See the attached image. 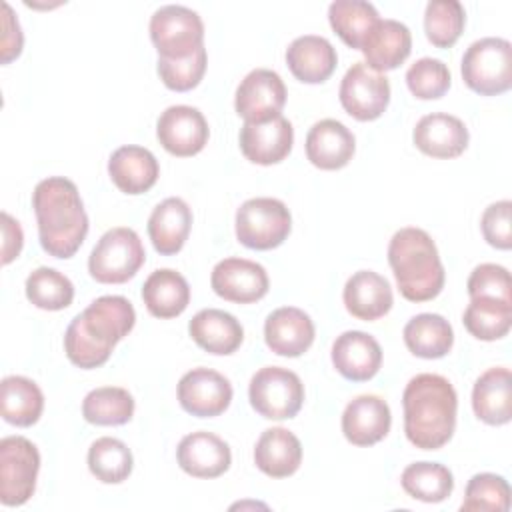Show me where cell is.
Returning a JSON list of instances; mask_svg holds the SVG:
<instances>
[{"label": "cell", "mask_w": 512, "mask_h": 512, "mask_svg": "<svg viewBox=\"0 0 512 512\" xmlns=\"http://www.w3.org/2000/svg\"><path fill=\"white\" fill-rule=\"evenodd\" d=\"M134 324L136 312L128 298L100 296L68 324L64 352L78 368H98L108 362L114 346L128 336Z\"/></svg>", "instance_id": "1"}, {"label": "cell", "mask_w": 512, "mask_h": 512, "mask_svg": "<svg viewBox=\"0 0 512 512\" xmlns=\"http://www.w3.org/2000/svg\"><path fill=\"white\" fill-rule=\"evenodd\" d=\"M38 238L54 258H72L88 234V216L76 184L64 176L40 180L32 192Z\"/></svg>", "instance_id": "2"}, {"label": "cell", "mask_w": 512, "mask_h": 512, "mask_svg": "<svg viewBox=\"0 0 512 512\" xmlns=\"http://www.w3.org/2000/svg\"><path fill=\"white\" fill-rule=\"evenodd\" d=\"M404 432L420 450H438L454 434L458 396L448 378L416 374L404 388Z\"/></svg>", "instance_id": "3"}, {"label": "cell", "mask_w": 512, "mask_h": 512, "mask_svg": "<svg viewBox=\"0 0 512 512\" xmlns=\"http://www.w3.org/2000/svg\"><path fill=\"white\" fill-rule=\"evenodd\" d=\"M388 264L400 294L410 302H428L444 288V266L430 234L406 226L394 232L388 244Z\"/></svg>", "instance_id": "4"}, {"label": "cell", "mask_w": 512, "mask_h": 512, "mask_svg": "<svg viewBox=\"0 0 512 512\" xmlns=\"http://www.w3.org/2000/svg\"><path fill=\"white\" fill-rule=\"evenodd\" d=\"M462 78L480 96H496L512 86V44L506 38H480L462 56Z\"/></svg>", "instance_id": "5"}, {"label": "cell", "mask_w": 512, "mask_h": 512, "mask_svg": "<svg viewBox=\"0 0 512 512\" xmlns=\"http://www.w3.org/2000/svg\"><path fill=\"white\" fill-rule=\"evenodd\" d=\"M146 260L140 236L126 226L110 228L100 236L88 258V272L96 282L122 284L136 276Z\"/></svg>", "instance_id": "6"}, {"label": "cell", "mask_w": 512, "mask_h": 512, "mask_svg": "<svg viewBox=\"0 0 512 512\" xmlns=\"http://www.w3.org/2000/svg\"><path fill=\"white\" fill-rule=\"evenodd\" d=\"M292 228V216L278 198H250L236 210V238L252 250H272L280 246Z\"/></svg>", "instance_id": "7"}, {"label": "cell", "mask_w": 512, "mask_h": 512, "mask_svg": "<svg viewBox=\"0 0 512 512\" xmlns=\"http://www.w3.org/2000/svg\"><path fill=\"white\" fill-rule=\"evenodd\" d=\"M252 408L268 420L294 418L304 404V384L300 376L282 366L260 368L248 386Z\"/></svg>", "instance_id": "8"}, {"label": "cell", "mask_w": 512, "mask_h": 512, "mask_svg": "<svg viewBox=\"0 0 512 512\" xmlns=\"http://www.w3.org/2000/svg\"><path fill=\"white\" fill-rule=\"evenodd\" d=\"M150 40L158 50V58H186L204 46L202 18L180 4L160 6L150 18Z\"/></svg>", "instance_id": "9"}, {"label": "cell", "mask_w": 512, "mask_h": 512, "mask_svg": "<svg viewBox=\"0 0 512 512\" xmlns=\"http://www.w3.org/2000/svg\"><path fill=\"white\" fill-rule=\"evenodd\" d=\"M40 470V452L24 436L0 440V502L4 506L26 504L34 490Z\"/></svg>", "instance_id": "10"}, {"label": "cell", "mask_w": 512, "mask_h": 512, "mask_svg": "<svg viewBox=\"0 0 512 512\" xmlns=\"http://www.w3.org/2000/svg\"><path fill=\"white\" fill-rule=\"evenodd\" d=\"M342 108L360 122L376 120L390 104V82L364 62L352 64L340 82Z\"/></svg>", "instance_id": "11"}, {"label": "cell", "mask_w": 512, "mask_h": 512, "mask_svg": "<svg viewBox=\"0 0 512 512\" xmlns=\"http://www.w3.org/2000/svg\"><path fill=\"white\" fill-rule=\"evenodd\" d=\"M286 104V86L278 72L256 68L236 88L234 108L244 122H266L280 116Z\"/></svg>", "instance_id": "12"}, {"label": "cell", "mask_w": 512, "mask_h": 512, "mask_svg": "<svg viewBox=\"0 0 512 512\" xmlns=\"http://www.w3.org/2000/svg\"><path fill=\"white\" fill-rule=\"evenodd\" d=\"M156 136L166 152L186 158L198 154L206 146L210 128L198 108L176 104L168 106L160 114L156 122Z\"/></svg>", "instance_id": "13"}, {"label": "cell", "mask_w": 512, "mask_h": 512, "mask_svg": "<svg viewBox=\"0 0 512 512\" xmlns=\"http://www.w3.org/2000/svg\"><path fill=\"white\" fill-rule=\"evenodd\" d=\"M180 406L198 418L220 416L232 402V384L210 368H192L178 382Z\"/></svg>", "instance_id": "14"}, {"label": "cell", "mask_w": 512, "mask_h": 512, "mask_svg": "<svg viewBox=\"0 0 512 512\" xmlns=\"http://www.w3.org/2000/svg\"><path fill=\"white\" fill-rule=\"evenodd\" d=\"M210 284L220 298L236 304L258 302L270 286L264 266L246 258L220 260L212 270Z\"/></svg>", "instance_id": "15"}, {"label": "cell", "mask_w": 512, "mask_h": 512, "mask_svg": "<svg viewBox=\"0 0 512 512\" xmlns=\"http://www.w3.org/2000/svg\"><path fill=\"white\" fill-rule=\"evenodd\" d=\"M292 144L294 128L282 114L266 122H244L240 128L242 154L260 166L282 162L290 154Z\"/></svg>", "instance_id": "16"}, {"label": "cell", "mask_w": 512, "mask_h": 512, "mask_svg": "<svg viewBox=\"0 0 512 512\" xmlns=\"http://www.w3.org/2000/svg\"><path fill=\"white\" fill-rule=\"evenodd\" d=\"M392 414L386 400L376 394H360L342 412V432L354 446H372L390 432Z\"/></svg>", "instance_id": "17"}, {"label": "cell", "mask_w": 512, "mask_h": 512, "mask_svg": "<svg viewBox=\"0 0 512 512\" xmlns=\"http://www.w3.org/2000/svg\"><path fill=\"white\" fill-rule=\"evenodd\" d=\"M412 140L422 154L448 160L466 150L470 136L460 118L446 112H432L416 122Z\"/></svg>", "instance_id": "18"}, {"label": "cell", "mask_w": 512, "mask_h": 512, "mask_svg": "<svg viewBox=\"0 0 512 512\" xmlns=\"http://www.w3.org/2000/svg\"><path fill=\"white\" fill-rule=\"evenodd\" d=\"M332 364L346 380L366 382L374 378L382 366V348L374 336L348 330L332 344Z\"/></svg>", "instance_id": "19"}, {"label": "cell", "mask_w": 512, "mask_h": 512, "mask_svg": "<svg viewBox=\"0 0 512 512\" xmlns=\"http://www.w3.org/2000/svg\"><path fill=\"white\" fill-rule=\"evenodd\" d=\"M176 458L180 468L194 478H218L232 464L230 446L206 430L186 434L176 448Z\"/></svg>", "instance_id": "20"}, {"label": "cell", "mask_w": 512, "mask_h": 512, "mask_svg": "<svg viewBox=\"0 0 512 512\" xmlns=\"http://www.w3.org/2000/svg\"><path fill=\"white\" fill-rule=\"evenodd\" d=\"M264 340L274 354L296 358L312 346L314 322L300 308H276L272 314H268L264 322Z\"/></svg>", "instance_id": "21"}, {"label": "cell", "mask_w": 512, "mask_h": 512, "mask_svg": "<svg viewBox=\"0 0 512 512\" xmlns=\"http://www.w3.org/2000/svg\"><path fill=\"white\" fill-rule=\"evenodd\" d=\"M356 150L354 134L338 120L316 122L306 136V156L320 170L344 168Z\"/></svg>", "instance_id": "22"}, {"label": "cell", "mask_w": 512, "mask_h": 512, "mask_svg": "<svg viewBox=\"0 0 512 512\" xmlns=\"http://www.w3.org/2000/svg\"><path fill=\"white\" fill-rule=\"evenodd\" d=\"M346 310L364 322H372L390 312L394 304L390 282L372 270L354 272L344 284Z\"/></svg>", "instance_id": "23"}, {"label": "cell", "mask_w": 512, "mask_h": 512, "mask_svg": "<svg viewBox=\"0 0 512 512\" xmlns=\"http://www.w3.org/2000/svg\"><path fill=\"white\" fill-rule=\"evenodd\" d=\"M108 174L120 192L136 196L148 192L156 184L160 166L148 148L128 144L112 152L108 160Z\"/></svg>", "instance_id": "24"}, {"label": "cell", "mask_w": 512, "mask_h": 512, "mask_svg": "<svg viewBox=\"0 0 512 512\" xmlns=\"http://www.w3.org/2000/svg\"><path fill=\"white\" fill-rule=\"evenodd\" d=\"M360 50L366 58L364 64L382 74L398 68L410 56L412 34L406 24L384 18L376 22Z\"/></svg>", "instance_id": "25"}, {"label": "cell", "mask_w": 512, "mask_h": 512, "mask_svg": "<svg viewBox=\"0 0 512 512\" xmlns=\"http://www.w3.org/2000/svg\"><path fill=\"white\" fill-rule=\"evenodd\" d=\"M286 64L292 76L304 84H320L328 80L338 64L334 46L316 34H304L286 48Z\"/></svg>", "instance_id": "26"}, {"label": "cell", "mask_w": 512, "mask_h": 512, "mask_svg": "<svg viewBox=\"0 0 512 512\" xmlns=\"http://www.w3.org/2000/svg\"><path fill=\"white\" fill-rule=\"evenodd\" d=\"M472 408L478 420L490 426L508 424L512 418V376L504 366L488 368L472 388Z\"/></svg>", "instance_id": "27"}, {"label": "cell", "mask_w": 512, "mask_h": 512, "mask_svg": "<svg viewBox=\"0 0 512 512\" xmlns=\"http://www.w3.org/2000/svg\"><path fill=\"white\" fill-rule=\"evenodd\" d=\"M192 226V210L182 198L162 200L148 218V236L152 246L162 256H172L182 250Z\"/></svg>", "instance_id": "28"}, {"label": "cell", "mask_w": 512, "mask_h": 512, "mask_svg": "<svg viewBox=\"0 0 512 512\" xmlns=\"http://www.w3.org/2000/svg\"><path fill=\"white\" fill-rule=\"evenodd\" d=\"M188 332L202 350L218 356L236 352L244 340V330L236 316L218 308H204L194 314Z\"/></svg>", "instance_id": "29"}, {"label": "cell", "mask_w": 512, "mask_h": 512, "mask_svg": "<svg viewBox=\"0 0 512 512\" xmlns=\"http://www.w3.org/2000/svg\"><path fill=\"white\" fill-rule=\"evenodd\" d=\"M254 462L270 478L292 476L302 462V444L296 434L282 426L268 428L254 446Z\"/></svg>", "instance_id": "30"}, {"label": "cell", "mask_w": 512, "mask_h": 512, "mask_svg": "<svg viewBox=\"0 0 512 512\" xmlns=\"http://www.w3.org/2000/svg\"><path fill=\"white\" fill-rule=\"evenodd\" d=\"M142 300L152 316L162 320L176 318L190 304V286L180 272L160 268L146 278L142 286Z\"/></svg>", "instance_id": "31"}, {"label": "cell", "mask_w": 512, "mask_h": 512, "mask_svg": "<svg viewBox=\"0 0 512 512\" xmlns=\"http://www.w3.org/2000/svg\"><path fill=\"white\" fill-rule=\"evenodd\" d=\"M402 336L406 348L414 356L426 360L446 356L454 344V330L450 322L444 316L432 312L416 314L414 318H410L404 326Z\"/></svg>", "instance_id": "32"}, {"label": "cell", "mask_w": 512, "mask_h": 512, "mask_svg": "<svg viewBox=\"0 0 512 512\" xmlns=\"http://www.w3.org/2000/svg\"><path fill=\"white\" fill-rule=\"evenodd\" d=\"M44 410V394L26 376H6L0 384V412L8 424L32 426Z\"/></svg>", "instance_id": "33"}, {"label": "cell", "mask_w": 512, "mask_h": 512, "mask_svg": "<svg viewBox=\"0 0 512 512\" xmlns=\"http://www.w3.org/2000/svg\"><path fill=\"white\" fill-rule=\"evenodd\" d=\"M328 20L340 40L360 50L370 30L376 26L378 12L370 2L364 0H336L328 8Z\"/></svg>", "instance_id": "34"}, {"label": "cell", "mask_w": 512, "mask_h": 512, "mask_svg": "<svg viewBox=\"0 0 512 512\" xmlns=\"http://www.w3.org/2000/svg\"><path fill=\"white\" fill-rule=\"evenodd\" d=\"M82 416L96 426H122L134 416V398L120 386L94 388L82 402Z\"/></svg>", "instance_id": "35"}, {"label": "cell", "mask_w": 512, "mask_h": 512, "mask_svg": "<svg viewBox=\"0 0 512 512\" xmlns=\"http://www.w3.org/2000/svg\"><path fill=\"white\" fill-rule=\"evenodd\" d=\"M462 322L466 330L478 340H500L510 332L512 326V302L494 298H470Z\"/></svg>", "instance_id": "36"}, {"label": "cell", "mask_w": 512, "mask_h": 512, "mask_svg": "<svg viewBox=\"0 0 512 512\" xmlns=\"http://www.w3.org/2000/svg\"><path fill=\"white\" fill-rule=\"evenodd\" d=\"M400 484L416 500L422 502H442L454 490L452 472L438 462H414L404 468L400 476Z\"/></svg>", "instance_id": "37"}, {"label": "cell", "mask_w": 512, "mask_h": 512, "mask_svg": "<svg viewBox=\"0 0 512 512\" xmlns=\"http://www.w3.org/2000/svg\"><path fill=\"white\" fill-rule=\"evenodd\" d=\"M134 460L130 448L112 436H102L88 450V468L104 484H120L132 472Z\"/></svg>", "instance_id": "38"}, {"label": "cell", "mask_w": 512, "mask_h": 512, "mask_svg": "<svg viewBox=\"0 0 512 512\" xmlns=\"http://www.w3.org/2000/svg\"><path fill=\"white\" fill-rule=\"evenodd\" d=\"M26 298L42 310H64L74 300V284L62 272L40 266L26 278Z\"/></svg>", "instance_id": "39"}, {"label": "cell", "mask_w": 512, "mask_h": 512, "mask_svg": "<svg viewBox=\"0 0 512 512\" xmlns=\"http://www.w3.org/2000/svg\"><path fill=\"white\" fill-rule=\"evenodd\" d=\"M466 24L464 6L458 0H432L426 4L424 30L436 48H450Z\"/></svg>", "instance_id": "40"}, {"label": "cell", "mask_w": 512, "mask_h": 512, "mask_svg": "<svg viewBox=\"0 0 512 512\" xmlns=\"http://www.w3.org/2000/svg\"><path fill=\"white\" fill-rule=\"evenodd\" d=\"M462 512H508L510 510V486L508 482L492 472L474 474L464 492L460 504Z\"/></svg>", "instance_id": "41"}, {"label": "cell", "mask_w": 512, "mask_h": 512, "mask_svg": "<svg viewBox=\"0 0 512 512\" xmlns=\"http://www.w3.org/2000/svg\"><path fill=\"white\" fill-rule=\"evenodd\" d=\"M450 70L438 58H420L406 70L408 90L420 100L442 98L450 88Z\"/></svg>", "instance_id": "42"}, {"label": "cell", "mask_w": 512, "mask_h": 512, "mask_svg": "<svg viewBox=\"0 0 512 512\" xmlns=\"http://www.w3.org/2000/svg\"><path fill=\"white\" fill-rule=\"evenodd\" d=\"M206 62L208 58L204 46L180 60L158 58V76L166 88L174 92H188L200 84L206 72Z\"/></svg>", "instance_id": "43"}, {"label": "cell", "mask_w": 512, "mask_h": 512, "mask_svg": "<svg viewBox=\"0 0 512 512\" xmlns=\"http://www.w3.org/2000/svg\"><path fill=\"white\" fill-rule=\"evenodd\" d=\"M468 296L512 302L510 272L504 266L492 262L476 266L468 278Z\"/></svg>", "instance_id": "44"}, {"label": "cell", "mask_w": 512, "mask_h": 512, "mask_svg": "<svg viewBox=\"0 0 512 512\" xmlns=\"http://www.w3.org/2000/svg\"><path fill=\"white\" fill-rule=\"evenodd\" d=\"M510 212H512V202L498 200V202L490 204L480 218V228H482L484 240L498 250H510V246H512Z\"/></svg>", "instance_id": "45"}, {"label": "cell", "mask_w": 512, "mask_h": 512, "mask_svg": "<svg viewBox=\"0 0 512 512\" xmlns=\"http://www.w3.org/2000/svg\"><path fill=\"white\" fill-rule=\"evenodd\" d=\"M4 8V18H2V24H4V34H2V62L8 64L10 60L18 58L20 52H22V44H24V36H22V30H20V24L10 8V4H2Z\"/></svg>", "instance_id": "46"}, {"label": "cell", "mask_w": 512, "mask_h": 512, "mask_svg": "<svg viewBox=\"0 0 512 512\" xmlns=\"http://www.w3.org/2000/svg\"><path fill=\"white\" fill-rule=\"evenodd\" d=\"M2 236V264H10L22 250L24 234L18 220H14L8 212H2Z\"/></svg>", "instance_id": "47"}]
</instances>
